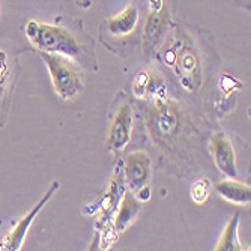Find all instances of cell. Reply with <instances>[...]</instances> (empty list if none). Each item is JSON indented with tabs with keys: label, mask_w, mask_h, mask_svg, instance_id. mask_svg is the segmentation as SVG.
Returning <instances> with one entry per match:
<instances>
[{
	"label": "cell",
	"mask_w": 251,
	"mask_h": 251,
	"mask_svg": "<svg viewBox=\"0 0 251 251\" xmlns=\"http://www.w3.org/2000/svg\"><path fill=\"white\" fill-rule=\"evenodd\" d=\"M59 187H60V184H59L57 180H54L53 184L50 185V188H49L47 191H45V194L41 197V200L33 206V209H32L30 212H27V215H25V217H23V218L17 223V226L14 227V230H12V232L6 236V239H5L3 250L15 251V250H20V248H21V245H23V242H25V239H26V235H27V232H29V229H30L32 223L35 221V218L38 217V214L44 209L45 204L49 203V200L54 196V193L59 190Z\"/></svg>",
	"instance_id": "cell-3"
},
{
	"label": "cell",
	"mask_w": 251,
	"mask_h": 251,
	"mask_svg": "<svg viewBox=\"0 0 251 251\" xmlns=\"http://www.w3.org/2000/svg\"><path fill=\"white\" fill-rule=\"evenodd\" d=\"M132 132V110L129 104H122L115 118L111 121L108 135H107V146L113 152L122 151L131 140Z\"/></svg>",
	"instance_id": "cell-4"
},
{
	"label": "cell",
	"mask_w": 251,
	"mask_h": 251,
	"mask_svg": "<svg viewBox=\"0 0 251 251\" xmlns=\"http://www.w3.org/2000/svg\"><path fill=\"white\" fill-rule=\"evenodd\" d=\"M209 193H211V184H209V180L204 177L196 180L191 187V197L197 204L206 201V199L209 197Z\"/></svg>",
	"instance_id": "cell-12"
},
{
	"label": "cell",
	"mask_w": 251,
	"mask_h": 251,
	"mask_svg": "<svg viewBox=\"0 0 251 251\" xmlns=\"http://www.w3.org/2000/svg\"><path fill=\"white\" fill-rule=\"evenodd\" d=\"M26 36L38 51L62 54L83 63L84 50L70 30L30 20L26 25Z\"/></svg>",
	"instance_id": "cell-1"
},
{
	"label": "cell",
	"mask_w": 251,
	"mask_h": 251,
	"mask_svg": "<svg viewBox=\"0 0 251 251\" xmlns=\"http://www.w3.org/2000/svg\"><path fill=\"white\" fill-rule=\"evenodd\" d=\"M39 56L47 66L53 86L62 100H73L83 92L81 74L73 59L44 51H39Z\"/></svg>",
	"instance_id": "cell-2"
},
{
	"label": "cell",
	"mask_w": 251,
	"mask_h": 251,
	"mask_svg": "<svg viewBox=\"0 0 251 251\" xmlns=\"http://www.w3.org/2000/svg\"><path fill=\"white\" fill-rule=\"evenodd\" d=\"M140 209H142L140 200L134 196V193H131V191L125 193V196L121 201L118 215H116V221H115L116 230L124 232L126 227L137 218V215L140 214Z\"/></svg>",
	"instance_id": "cell-10"
},
{
	"label": "cell",
	"mask_w": 251,
	"mask_h": 251,
	"mask_svg": "<svg viewBox=\"0 0 251 251\" xmlns=\"http://www.w3.org/2000/svg\"><path fill=\"white\" fill-rule=\"evenodd\" d=\"M137 23H139V9L131 5L107 21V30L113 36H126L134 32Z\"/></svg>",
	"instance_id": "cell-9"
},
{
	"label": "cell",
	"mask_w": 251,
	"mask_h": 251,
	"mask_svg": "<svg viewBox=\"0 0 251 251\" xmlns=\"http://www.w3.org/2000/svg\"><path fill=\"white\" fill-rule=\"evenodd\" d=\"M167 29V15L164 12V8L156 9L149 12L148 20L145 23V30H143V42H145V50L153 51L159 42L163 41L164 33Z\"/></svg>",
	"instance_id": "cell-7"
},
{
	"label": "cell",
	"mask_w": 251,
	"mask_h": 251,
	"mask_svg": "<svg viewBox=\"0 0 251 251\" xmlns=\"http://www.w3.org/2000/svg\"><path fill=\"white\" fill-rule=\"evenodd\" d=\"M177 124V118L175 116L173 111H167L164 110L161 115H159V121H158V129L161 134L167 135L170 132H173L175 126Z\"/></svg>",
	"instance_id": "cell-13"
},
{
	"label": "cell",
	"mask_w": 251,
	"mask_h": 251,
	"mask_svg": "<svg viewBox=\"0 0 251 251\" xmlns=\"http://www.w3.org/2000/svg\"><path fill=\"white\" fill-rule=\"evenodd\" d=\"M212 153L214 161L218 167V170L227 176L236 179L238 176V166H236V155L232 142L229 137L223 132H215L212 135Z\"/></svg>",
	"instance_id": "cell-6"
},
{
	"label": "cell",
	"mask_w": 251,
	"mask_h": 251,
	"mask_svg": "<svg viewBox=\"0 0 251 251\" xmlns=\"http://www.w3.org/2000/svg\"><path fill=\"white\" fill-rule=\"evenodd\" d=\"M239 214L233 215L215 245V251H241L244 250L239 241Z\"/></svg>",
	"instance_id": "cell-11"
},
{
	"label": "cell",
	"mask_w": 251,
	"mask_h": 251,
	"mask_svg": "<svg viewBox=\"0 0 251 251\" xmlns=\"http://www.w3.org/2000/svg\"><path fill=\"white\" fill-rule=\"evenodd\" d=\"M125 177L129 191L137 194L148 187L151 179V158L145 152L129 153L125 161Z\"/></svg>",
	"instance_id": "cell-5"
},
{
	"label": "cell",
	"mask_w": 251,
	"mask_h": 251,
	"mask_svg": "<svg viewBox=\"0 0 251 251\" xmlns=\"http://www.w3.org/2000/svg\"><path fill=\"white\" fill-rule=\"evenodd\" d=\"M215 191L227 201L235 204H248L251 200V188L236 179H224L215 185Z\"/></svg>",
	"instance_id": "cell-8"
}]
</instances>
